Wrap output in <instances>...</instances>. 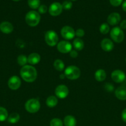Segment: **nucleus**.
<instances>
[{
    "instance_id": "21",
    "label": "nucleus",
    "mask_w": 126,
    "mask_h": 126,
    "mask_svg": "<svg viewBox=\"0 0 126 126\" xmlns=\"http://www.w3.org/2000/svg\"><path fill=\"white\" fill-rule=\"evenodd\" d=\"M73 46L76 50H82L84 47V42L80 38H76L73 41Z\"/></svg>"
},
{
    "instance_id": "31",
    "label": "nucleus",
    "mask_w": 126,
    "mask_h": 126,
    "mask_svg": "<svg viewBox=\"0 0 126 126\" xmlns=\"http://www.w3.org/2000/svg\"><path fill=\"white\" fill-rule=\"evenodd\" d=\"M123 0H109V2L112 6L117 7L122 4Z\"/></svg>"
},
{
    "instance_id": "29",
    "label": "nucleus",
    "mask_w": 126,
    "mask_h": 126,
    "mask_svg": "<svg viewBox=\"0 0 126 126\" xmlns=\"http://www.w3.org/2000/svg\"><path fill=\"white\" fill-rule=\"evenodd\" d=\"M62 6H63V8L65 10H69L72 7V3L70 1H65L63 2Z\"/></svg>"
},
{
    "instance_id": "2",
    "label": "nucleus",
    "mask_w": 126,
    "mask_h": 126,
    "mask_svg": "<svg viewBox=\"0 0 126 126\" xmlns=\"http://www.w3.org/2000/svg\"><path fill=\"white\" fill-rule=\"evenodd\" d=\"M41 17L40 14L35 11H31L27 12L25 16V22L30 27H36L40 22Z\"/></svg>"
},
{
    "instance_id": "17",
    "label": "nucleus",
    "mask_w": 126,
    "mask_h": 126,
    "mask_svg": "<svg viewBox=\"0 0 126 126\" xmlns=\"http://www.w3.org/2000/svg\"><path fill=\"white\" fill-rule=\"evenodd\" d=\"M40 55L37 53H32L27 57L28 63L31 65H35L38 64L40 61Z\"/></svg>"
},
{
    "instance_id": "10",
    "label": "nucleus",
    "mask_w": 126,
    "mask_h": 126,
    "mask_svg": "<svg viewBox=\"0 0 126 126\" xmlns=\"http://www.w3.org/2000/svg\"><path fill=\"white\" fill-rule=\"evenodd\" d=\"M111 78L112 81L117 83H121L126 80V76L124 72L122 70H114L111 73Z\"/></svg>"
},
{
    "instance_id": "9",
    "label": "nucleus",
    "mask_w": 126,
    "mask_h": 126,
    "mask_svg": "<svg viewBox=\"0 0 126 126\" xmlns=\"http://www.w3.org/2000/svg\"><path fill=\"white\" fill-rule=\"evenodd\" d=\"M55 94L58 98L64 99L69 95V89L65 85H59L56 88Z\"/></svg>"
},
{
    "instance_id": "4",
    "label": "nucleus",
    "mask_w": 126,
    "mask_h": 126,
    "mask_svg": "<svg viewBox=\"0 0 126 126\" xmlns=\"http://www.w3.org/2000/svg\"><path fill=\"white\" fill-rule=\"evenodd\" d=\"M25 108L27 111L30 113H35L40 108V103L36 98H31L26 102Z\"/></svg>"
},
{
    "instance_id": "33",
    "label": "nucleus",
    "mask_w": 126,
    "mask_h": 126,
    "mask_svg": "<svg viewBox=\"0 0 126 126\" xmlns=\"http://www.w3.org/2000/svg\"><path fill=\"white\" fill-rule=\"evenodd\" d=\"M105 89L107 92H111V91H112L114 90V86L111 83L108 82V83L105 84Z\"/></svg>"
},
{
    "instance_id": "28",
    "label": "nucleus",
    "mask_w": 126,
    "mask_h": 126,
    "mask_svg": "<svg viewBox=\"0 0 126 126\" xmlns=\"http://www.w3.org/2000/svg\"><path fill=\"white\" fill-rule=\"evenodd\" d=\"M50 126H63V123L59 118H54L51 121Z\"/></svg>"
},
{
    "instance_id": "15",
    "label": "nucleus",
    "mask_w": 126,
    "mask_h": 126,
    "mask_svg": "<svg viewBox=\"0 0 126 126\" xmlns=\"http://www.w3.org/2000/svg\"><path fill=\"white\" fill-rule=\"evenodd\" d=\"M14 30V27L9 22H3L0 23V31L4 34H9Z\"/></svg>"
},
{
    "instance_id": "37",
    "label": "nucleus",
    "mask_w": 126,
    "mask_h": 126,
    "mask_svg": "<svg viewBox=\"0 0 126 126\" xmlns=\"http://www.w3.org/2000/svg\"><path fill=\"white\" fill-rule=\"evenodd\" d=\"M122 9H123L125 12H126V0L123 2V3H122Z\"/></svg>"
},
{
    "instance_id": "27",
    "label": "nucleus",
    "mask_w": 126,
    "mask_h": 126,
    "mask_svg": "<svg viewBox=\"0 0 126 126\" xmlns=\"http://www.w3.org/2000/svg\"><path fill=\"white\" fill-rule=\"evenodd\" d=\"M100 31L101 34H106L109 32V26L106 23H102L100 27Z\"/></svg>"
},
{
    "instance_id": "11",
    "label": "nucleus",
    "mask_w": 126,
    "mask_h": 126,
    "mask_svg": "<svg viewBox=\"0 0 126 126\" xmlns=\"http://www.w3.org/2000/svg\"><path fill=\"white\" fill-rule=\"evenodd\" d=\"M63 6L59 2H55L52 3L49 7V13L52 16H58L61 14L63 11Z\"/></svg>"
},
{
    "instance_id": "24",
    "label": "nucleus",
    "mask_w": 126,
    "mask_h": 126,
    "mask_svg": "<svg viewBox=\"0 0 126 126\" xmlns=\"http://www.w3.org/2000/svg\"><path fill=\"white\" fill-rule=\"evenodd\" d=\"M8 116V113L6 108L0 107V121L2 122L6 121L7 119Z\"/></svg>"
},
{
    "instance_id": "14",
    "label": "nucleus",
    "mask_w": 126,
    "mask_h": 126,
    "mask_svg": "<svg viewBox=\"0 0 126 126\" xmlns=\"http://www.w3.org/2000/svg\"><path fill=\"white\" fill-rule=\"evenodd\" d=\"M101 49L106 52H110L113 49L114 43L112 41L108 38L103 39L101 42Z\"/></svg>"
},
{
    "instance_id": "16",
    "label": "nucleus",
    "mask_w": 126,
    "mask_h": 126,
    "mask_svg": "<svg viewBox=\"0 0 126 126\" xmlns=\"http://www.w3.org/2000/svg\"><path fill=\"white\" fill-rule=\"evenodd\" d=\"M115 95L120 100H126V87L120 86L115 91Z\"/></svg>"
},
{
    "instance_id": "36",
    "label": "nucleus",
    "mask_w": 126,
    "mask_h": 126,
    "mask_svg": "<svg viewBox=\"0 0 126 126\" xmlns=\"http://www.w3.org/2000/svg\"><path fill=\"white\" fill-rule=\"evenodd\" d=\"M120 28L122 30L126 29V20H124L120 23Z\"/></svg>"
},
{
    "instance_id": "38",
    "label": "nucleus",
    "mask_w": 126,
    "mask_h": 126,
    "mask_svg": "<svg viewBox=\"0 0 126 126\" xmlns=\"http://www.w3.org/2000/svg\"><path fill=\"white\" fill-rule=\"evenodd\" d=\"M65 77V75H64H64L62 74V75H61V76H60L61 79H64Z\"/></svg>"
},
{
    "instance_id": "25",
    "label": "nucleus",
    "mask_w": 126,
    "mask_h": 126,
    "mask_svg": "<svg viewBox=\"0 0 126 126\" xmlns=\"http://www.w3.org/2000/svg\"><path fill=\"white\" fill-rule=\"evenodd\" d=\"M28 4L30 8L33 9H38L40 6V0H28Z\"/></svg>"
},
{
    "instance_id": "1",
    "label": "nucleus",
    "mask_w": 126,
    "mask_h": 126,
    "mask_svg": "<svg viewBox=\"0 0 126 126\" xmlns=\"http://www.w3.org/2000/svg\"><path fill=\"white\" fill-rule=\"evenodd\" d=\"M22 78L25 82H32L36 80L37 78V71L34 66L26 65L22 66L20 71Z\"/></svg>"
},
{
    "instance_id": "6",
    "label": "nucleus",
    "mask_w": 126,
    "mask_h": 126,
    "mask_svg": "<svg viewBox=\"0 0 126 126\" xmlns=\"http://www.w3.org/2000/svg\"><path fill=\"white\" fill-rule=\"evenodd\" d=\"M111 38L115 43H120L124 39V33L120 27H116L112 28L110 32Z\"/></svg>"
},
{
    "instance_id": "32",
    "label": "nucleus",
    "mask_w": 126,
    "mask_h": 126,
    "mask_svg": "<svg viewBox=\"0 0 126 126\" xmlns=\"http://www.w3.org/2000/svg\"><path fill=\"white\" fill-rule=\"evenodd\" d=\"M85 35V32L83 29L82 28H79L75 31V36H77L79 38H81Z\"/></svg>"
},
{
    "instance_id": "19",
    "label": "nucleus",
    "mask_w": 126,
    "mask_h": 126,
    "mask_svg": "<svg viewBox=\"0 0 126 126\" xmlns=\"http://www.w3.org/2000/svg\"><path fill=\"white\" fill-rule=\"evenodd\" d=\"M58 100L55 96H49L46 100V104L49 108H54L58 105Z\"/></svg>"
},
{
    "instance_id": "30",
    "label": "nucleus",
    "mask_w": 126,
    "mask_h": 126,
    "mask_svg": "<svg viewBox=\"0 0 126 126\" xmlns=\"http://www.w3.org/2000/svg\"><path fill=\"white\" fill-rule=\"evenodd\" d=\"M48 11V7L46 5H40L38 7V13L39 14H45Z\"/></svg>"
},
{
    "instance_id": "41",
    "label": "nucleus",
    "mask_w": 126,
    "mask_h": 126,
    "mask_svg": "<svg viewBox=\"0 0 126 126\" xmlns=\"http://www.w3.org/2000/svg\"><path fill=\"white\" fill-rule=\"evenodd\" d=\"M71 1H76V0H71Z\"/></svg>"
},
{
    "instance_id": "12",
    "label": "nucleus",
    "mask_w": 126,
    "mask_h": 126,
    "mask_svg": "<svg viewBox=\"0 0 126 126\" xmlns=\"http://www.w3.org/2000/svg\"><path fill=\"white\" fill-rule=\"evenodd\" d=\"M7 85H8L9 88L11 89V90H17L21 85V79L17 76H11L8 80L7 82Z\"/></svg>"
},
{
    "instance_id": "26",
    "label": "nucleus",
    "mask_w": 126,
    "mask_h": 126,
    "mask_svg": "<svg viewBox=\"0 0 126 126\" xmlns=\"http://www.w3.org/2000/svg\"><path fill=\"white\" fill-rule=\"evenodd\" d=\"M17 63L21 66H25L26 65L27 63H28L27 57L24 55H20L17 57Z\"/></svg>"
},
{
    "instance_id": "8",
    "label": "nucleus",
    "mask_w": 126,
    "mask_h": 126,
    "mask_svg": "<svg viewBox=\"0 0 126 126\" xmlns=\"http://www.w3.org/2000/svg\"><path fill=\"white\" fill-rule=\"evenodd\" d=\"M72 46L67 41H61L57 44V49L58 51L63 54H67L72 50Z\"/></svg>"
},
{
    "instance_id": "3",
    "label": "nucleus",
    "mask_w": 126,
    "mask_h": 126,
    "mask_svg": "<svg viewBox=\"0 0 126 126\" xmlns=\"http://www.w3.org/2000/svg\"><path fill=\"white\" fill-rule=\"evenodd\" d=\"M65 78L70 80H75L80 76V70L77 66L70 65L67 66L64 71Z\"/></svg>"
},
{
    "instance_id": "7",
    "label": "nucleus",
    "mask_w": 126,
    "mask_h": 126,
    "mask_svg": "<svg viewBox=\"0 0 126 126\" xmlns=\"http://www.w3.org/2000/svg\"><path fill=\"white\" fill-rule=\"evenodd\" d=\"M62 37L66 40L72 39L75 36V32L74 28L69 26H64L61 30Z\"/></svg>"
},
{
    "instance_id": "23",
    "label": "nucleus",
    "mask_w": 126,
    "mask_h": 126,
    "mask_svg": "<svg viewBox=\"0 0 126 126\" xmlns=\"http://www.w3.org/2000/svg\"><path fill=\"white\" fill-rule=\"evenodd\" d=\"M53 66H54V68L59 71H62L64 70V63L60 59H57L53 63Z\"/></svg>"
},
{
    "instance_id": "13",
    "label": "nucleus",
    "mask_w": 126,
    "mask_h": 126,
    "mask_svg": "<svg viewBox=\"0 0 126 126\" xmlns=\"http://www.w3.org/2000/svg\"><path fill=\"white\" fill-rule=\"evenodd\" d=\"M121 20V17L120 14L117 12H112L107 17V22L110 25L114 26L118 24Z\"/></svg>"
},
{
    "instance_id": "42",
    "label": "nucleus",
    "mask_w": 126,
    "mask_h": 126,
    "mask_svg": "<svg viewBox=\"0 0 126 126\" xmlns=\"http://www.w3.org/2000/svg\"></svg>"
},
{
    "instance_id": "18",
    "label": "nucleus",
    "mask_w": 126,
    "mask_h": 126,
    "mask_svg": "<svg viewBox=\"0 0 126 126\" xmlns=\"http://www.w3.org/2000/svg\"><path fill=\"white\" fill-rule=\"evenodd\" d=\"M95 79L99 82H101L105 80L106 78V71L102 69L98 70L95 73Z\"/></svg>"
},
{
    "instance_id": "20",
    "label": "nucleus",
    "mask_w": 126,
    "mask_h": 126,
    "mask_svg": "<svg viewBox=\"0 0 126 126\" xmlns=\"http://www.w3.org/2000/svg\"><path fill=\"white\" fill-rule=\"evenodd\" d=\"M64 124L65 126H75L77 121L73 116L68 115L64 118Z\"/></svg>"
},
{
    "instance_id": "35",
    "label": "nucleus",
    "mask_w": 126,
    "mask_h": 126,
    "mask_svg": "<svg viewBox=\"0 0 126 126\" xmlns=\"http://www.w3.org/2000/svg\"><path fill=\"white\" fill-rule=\"evenodd\" d=\"M121 117H122V119L123 120V121L126 123V108H125L122 111V114H121Z\"/></svg>"
},
{
    "instance_id": "39",
    "label": "nucleus",
    "mask_w": 126,
    "mask_h": 126,
    "mask_svg": "<svg viewBox=\"0 0 126 126\" xmlns=\"http://www.w3.org/2000/svg\"><path fill=\"white\" fill-rule=\"evenodd\" d=\"M13 1H21V0H13Z\"/></svg>"
},
{
    "instance_id": "5",
    "label": "nucleus",
    "mask_w": 126,
    "mask_h": 126,
    "mask_svg": "<svg viewBox=\"0 0 126 126\" xmlns=\"http://www.w3.org/2000/svg\"><path fill=\"white\" fill-rule=\"evenodd\" d=\"M44 39L49 46H54L57 45L59 41V37L58 34L53 30H49L46 32L45 35H44Z\"/></svg>"
},
{
    "instance_id": "40",
    "label": "nucleus",
    "mask_w": 126,
    "mask_h": 126,
    "mask_svg": "<svg viewBox=\"0 0 126 126\" xmlns=\"http://www.w3.org/2000/svg\"><path fill=\"white\" fill-rule=\"evenodd\" d=\"M125 82H126V80H125Z\"/></svg>"
},
{
    "instance_id": "34",
    "label": "nucleus",
    "mask_w": 126,
    "mask_h": 126,
    "mask_svg": "<svg viewBox=\"0 0 126 126\" xmlns=\"http://www.w3.org/2000/svg\"><path fill=\"white\" fill-rule=\"evenodd\" d=\"M70 56L72 58H76L78 56V52L76 50H72L70 52Z\"/></svg>"
},
{
    "instance_id": "22",
    "label": "nucleus",
    "mask_w": 126,
    "mask_h": 126,
    "mask_svg": "<svg viewBox=\"0 0 126 126\" xmlns=\"http://www.w3.org/2000/svg\"><path fill=\"white\" fill-rule=\"evenodd\" d=\"M20 115L17 113H12L7 118V121L11 124H16L19 121Z\"/></svg>"
}]
</instances>
